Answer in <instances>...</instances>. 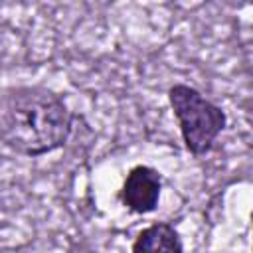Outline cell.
<instances>
[{"label":"cell","mask_w":253,"mask_h":253,"mask_svg":"<svg viewBox=\"0 0 253 253\" xmlns=\"http://www.w3.org/2000/svg\"><path fill=\"white\" fill-rule=\"evenodd\" d=\"M73 121L63 95L45 85H10L2 93V142L18 156L40 158L63 148Z\"/></svg>","instance_id":"6da1fadb"},{"label":"cell","mask_w":253,"mask_h":253,"mask_svg":"<svg viewBox=\"0 0 253 253\" xmlns=\"http://www.w3.org/2000/svg\"><path fill=\"white\" fill-rule=\"evenodd\" d=\"M166 97L178 123L184 148L192 156L208 154L227 126V113L188 83H172Z\"/></svg>","instance_id":"7a4b0ae2"},{"label":"cell","mask_w":253,"mask_h":253,"mask_svg":"<svg viewBox=\"0 0 253 253\" xmlns=\"http://www.w3.org/2000/svg\"><path fill=\"white\" fill-rule=\"evenodd\" d=\"M162 174L148 166V164H136L132 166L121 186V204L136 213V215H146L156 211L158 204H160V196H162Z\"/></svg>","instance_id":"3957f363"},{"label":"cell","mask_w":253,"mask_h":253,"mask_svg":"<svg viewBox=\"0 0 253 253\" xmlns=\"http://www.w3.org/2000/svg\"><path fill=\"white\" fill-rule=\"evenodd\" d=\"M130 253H184V243L170 221H154L136 233Z\"/></svg>","instance_id":"277c9868"},{"label":"cell","mask_w":253,"mask_h":253,"mask_svg":"<svg viewBox=\"0 0 253 253\" xmlns=\"http://www.w3.org/2000/svg\"><path fill=\"white\" fill-rule=\"evenodd\" d=\"M251 253H253V211H251Z\"/></svg>","instance_id":"5b68a950"}]
</instances>
